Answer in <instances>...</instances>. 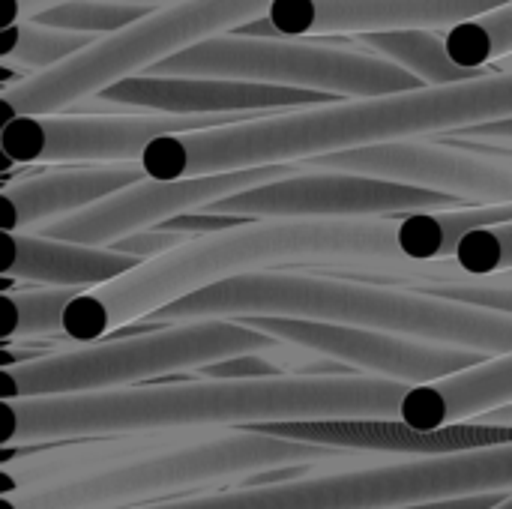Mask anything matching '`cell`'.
I'll list each match as a JSON object with an SVG mask.
<instances>
[{
	"label": "cell",
	"instance_id": "d6986e66",
	"mask_svg": "<svg viewBox=\"0 0 512 509\" xmlns=\"http://www.w3.org/2000/svg\"><path fill=\"white\" fill-rule=\"evenodd\" d=\"M3 240H6L3 273L12 279L42 282L51 288L93 291V288L123 279L126 273L144 264L114 249L66 243V240H54L45 234H6Z\"/></svg>",
	"mask_w": 512,
	"mask_h": 509
},
{
	"label": "cell",
	"instance_id": "d6a6232c",
	"mask_svg": "<svg viewBox=\"0 0 512 509\" xmlns=\"http://www.w3.org/2000/svg\"><path fill=\"white\" fill-rule=\"evenodd\" d=\"M492 509H512V495H507V498H504V501H501L498 507H492Z\"/></svg>",
	"mask_w": 512,
	"mask_h": 509
},
{
	"label": "cell",
	"instance_id": "3957f363",
	"mask_svg": "<svg viewBox=\"0 0 512 509\" xmlns=\"http://www.w3.org/2000/svg\"><path fill=\"white\" fill-rule=\"evenodd\" d=\"M501 120H512V69H483L444 87L378 99H336L204 132L165 135L147 147L141 168L150 180H189L264 165H297L327 153L468 132Z\"/></svg>",
	"mask_w": 512,
	"mask_h": 509
},
{
	"label": "cell",
	"instance_id": "cb8c5ba5",
	"mask_svg": "<svg viewBox=\"0 0 512 509\" xmlns=\"http://www.w3.org/2000/svg\"><path fill=\"white\" fill-rule=\"evenodd\" d=\"M450 57L471 72L512 54V3L444 33Z\"/></svg>",
	"mask_w": 512,
	"mask_h": 509
},
{
	"label": "cell",
	"instance_id": "30bf717a",
	"mask_svg": "<svg viewBox=\"0 0 512 509\" xmlns=\"http://www.w3.org/2000/svg\"><path fill=\"white\" fill-rule=\"evenodd\" d=\"M255 120L252 114L180 117V114H45L15 117L0 129V150L9 162H141L147 147L165 135L204 132Z\"/></svg>",
	"mask_w": 512,
	"mask_h": 509
},
{
	"label": "cell",
	"instance_id": "5bb4252c",
	"mask_svg": "<svg viewBox=\"0 0 512 509\" xmlns=\"http://www.w3.org/2000/svg\"><path fill=\"white\" fill-rule=\"evenodd\" d=\"M312 171H342L405 183L462 201L512 204V162L429 141H390L303 162Z\"/></svg>",
	"mask_w": 512,
	"mask_h": 509
},
{
	"label": "cell",
	"instance_id": "f546056e",
	"mask_svg": "<svg viewBox=\"0 0 512 509\" xmlns=\"http://www.w3.org/2000/svg\"><path fill=\"white\" fill-rule=\"evenodd\" d=\"M512 492H498V495H474V498H453V501H435V504H417V507H396V509H492L498 507Z\"/></svg>",
	"mask_w": 512,
	"mask_h": 509
},
{
	"label": "cell",
	"instance_id": "277c9868",
	"mask_svg": "<svg viewBox=\"0 0 512 509\" xmlns=\"http://www.w3.org/2000/svg\"><path fill=\"white\" fill-rule=\"evenodd\" d=\"M159 318L177 324L213 318H300L477 351L483 357L512 354L510 315L438 300L411 288L300 270H258L216 282L174 300Z\"/></svg>",
	"mask_w": 512,
	"mask_h": 509
},
{
	"label": "cell",
	"instance_id": "8fae6325",
	"mask_svg": "<svg viewBox=\"0 0 512 509\" xmlns=\"http://www.w3.org/2000/svg\"><path fill=\"white\" fill-rule=\"evenodd\" d=\"M462 198L360 177L342 171H300L294 177L264 183L222 201L198 213L237 216L246 222H270V219H381V216H408V213H438L459 210Z\"/></svg>",
	"mask_w": 512,
	"mask_h": 509
},
{
	"label": "cell",
	"instance_id": "9c48e42d",
	"mask_svg": "<svg viewBox=\"0 0 512 509\" xmlns=\"http://www.w3.org/2000/svg\"><path fill=\"white\" fill-rule=\"evenodd\" d=\"M147 75L255 81V84L297 87V90H315V93L348 96V99H378V96L426 87L420 78H414L411 72H405L402 66L369 48L360 51L345 45L288 39V36L258 39L240 33H222L204 39L162 60Z\"/></svg>",
	"mask_w": 512,
	"mask_h": 509
},
{
	"label": "cell",
	"instance_id": "ac0fdd59",
	"mask_svg": "<svg viewBox=\"0 0 512 509\" xmlns=\"http://www.w3.org/2000/svg\"><path fill=\"white\" fill-rule=\"evenodd\" d=\"M141 180H147L141 162H120V165L48 171L9 183L3 189V231L27 234L36 225L39 228L54 225Z\"/></svg>",
	"mask_w": 512,
	"mask_h": 509
},
{
	"label": "cell",
	"instance_id": "8992f818",
	"mask_svg": "<svg viewBox=\"0 0 512 509\" xmlns=\"http://www.w3.org/2000/svg\"><path fill=\"white\" fill-rule=\"evenodd\" d=\"M279 339L243 321H186L135 339L96 342L27 363H3V399H45L126 390L129 384L204 369L243 354H267Z\"/></svg>",
	"mask_w": 512,
	"mask_h": 509
},
{
	"label": "cell",
	"instance_id": "4316f807",
	"mask_svg": "<svg viewBox=\"0 0 512 509\" xmlns=\"http://www.w3.org/2000/svg\"><path fill=\"white\" fill-rule=\"evenodd\" d=\"M186 243H192V237L153 228V231L129 234V237L117 240V243L108 246V249H114V252H120V255H132V258H138V261H156V258H162V255H168V252L186 246Z\"/></svg>",
	"mask_w": 512,
	"mask_h": 509
},
{
	"label": "cell",
	"instance_id": "4dcf8cb0",
	"mask_svg": "<svg viewBox=\"0 0 512 509\" xmlns=\"http://www.w3.org/2000/svg\"><path fill=\"white\" fill-rule=\"evenodd\" d=\"M468 138H489V141H512V120H501V123H486L477 129L465 132Z\"/></svg>",
	"mask_w": 512,
	"mask_h": 509
},
{
	"label": "cell",
	"instance_id": "484cf974",
	"mask_svg": "<svg viewBox=\"0 0 512 509\" xmlns=\"http://www.w3.org/2000/svg\"><path fill=\"white\" fill-rule=\"evenodd\" d=\"M456 267L477 279L512 273V225L468 234L456 249Z\"/></svg>",
	"mask_w": 512,
	"mask_h": 509
},
{
	"label": "cell",
	"instance_id": "d4e9b609",
	"mask_svg": "<svg viewBox=\"0 0 512 509\" xmlns=\"http://www.w3.org/2000/svg\"><path fill=\"white\" fill-rule=\"evenodd\" d=\"M153 9L138 6V3H123V0H69L54 9L39 12L33 21L57 30H72V33H87V36H108L117 33L141 18H147Z\"/></svg>",
	"mask_w": 512,
	"mask_h": 509
},
{
	"label": "cell",
	"instance_id": "ffe728a7",
	"mask_svg": "<svg viewBox=\"0 0 512 509\" xmlns=\"http://www.w3.org/2000/svg\"><path fill=\"white\" fill-rule=\"evenodd\" d=\"M363 45L387 60H393L396 66H402L405 72H411L414 78H420L426 87H444V84H456L465 78H474L480 72L462 69L450 51L444 36H435V30H393V33H369L363 36Z\"/></svg>",
	"mask_w": 512,
	"mask_h": 509
},
{
	"label": "cell",
	"instance_id": "9a60e30c",
	"mask_svg": "<svg viewBox=\"0 0 512 509\" xmlns=\"http://www.w3.org/2000/svg\"><path fill=\"white\" fill-rule=\"evenodd\" d=\"M512 0H270L267 21L276 36L330 33H393V30H453Z\"/></svg>",
	"mask_w": 512,
	"mask_h": 509
},
{
	"label": "cell",
	"instance_id": "6da1fadb",
	"mask_svg": "<svg viewBox=\"0 0 512 509\" xmlns=\"http://www.w3.org/2000/svg\"><path fill=\"white\" fill-rule=\"evenodd\" d=\"M408 384L372 375H276L258 381H186L81 396L3 399V447L66 438L135 435L198 426L294 420H390Z\"/></svg>",
	"mask_w": 512,
	"mask_h": 509
},
{
	"label": "cell",
	"instance_id": "836d02e7",
	"mask_svg": "<svg viewBox=\"0 0 512 509\" xmlns=\"http://www.w3.org/2000/svg\"><path fill=\"white\" fill-rule=\"evenodd\" d=\"M507 276H512V273H507Z\"/></svg>",
	"mask_w": 512,
	"mask_h": 509
},
{
	"label": "cell",
	"instance_id": "83f0119b",
	"mask_svg": "<svg viewBox=\"0 0 512 509\" xmlns=\"http://www.w3.org/2000/svg\"><path fill=\"white\" fill-rule=\"evenodd\" d=\"M204 378H213V381H258V378H276V375H285L276 363H267L264 354H243V357H231V360H222V363H213V366H204L198 369Z\"/></svg>",
	"mask_w": 512,
	"mask_h": 509
},
{
	"label": "cell",
	"instance_id": "2e32d148",
	"mask_svg": "<svg viewBox=\"0 0 512 509\" xmlns=\"http://www.w3.org/2000/svg\"><path fill=\"white\" fill-rule=\"evenodd\" d=\"M246 432L300 441L327 450H357V453H390V456H468L483 450H498L512 444V426L492 423H459L444 429H414L399 417L390 420H294V423H261Z\"/></svg>",
	"mask_w": 512,
	"mask_h": 509
},
{
	"label": "cell",
	"instance_id": "e0dca14e",
	"mask_svg": "<svg viewBox=\"0 0 512 509\" xmlns=\"http://www.w3.org/2000/svg\"><path fill=\"white\" fill-rule=\"evenodd\" d=\"M108 105L144 108L153 114H180V117H216V114H270L279 108L300 111L315 105H330L333 96L297 87L255 84V81H228V78H162L138 75L126 78L105 93Z\"/></svg>",
	"mask_w": 512,
	"mask_h": 509
},
{
	"label": "cell",
	"instance_id": "52a82bcc",
	"mask_svg": "<svg viewBox=\"0 0 512 509\" xmlns=\"http://www.w3.org/2000/svg\"><path fill=\"white\" fill-rule=\"evenodd\" d=\"M498 492H512V444L468 456L372 465L135 509H396Z\"/></svg>",
	"mask_w": 512,
	"mask_h": 509
},
{
	"label": "cell",
	"instance_id": "7402d4cb",
	"mask_svg": "<svg viewBox=\"0 0 512 509\" xmlns=\"http://www.w3.org/2000/svg\"><path fill=\"white\" fill-rule=\"evenodd\" d=\"M99 36H87V33H72V30H57V27H45L36 21H21L12 27H3L0 33V60L3 63H15V66H27L36 72H48L60 63H66L69 57L81 54L84 48H90Z\"/></svg>",
	"mask_w": 512,
	"mask_h": 509
},
{
	"label": "cell",
	"instance_id": "44dd1931",
	"mask_svg": "<svg viewBox=\"0 0 512 509\" xmlns=\"http://www.w3.org/2000/svg\"><path fill=\"white\" fill-rule=\"evenodd\" d=\"M360 282L411 288V291H420V294H429L438 300H450V303H462V306H474V309H489V312L512 318V276H507V273L477 279V276L462 273L459 267H450L432 279H426V276H408V279L381 276V279H360Z\"/></svg>",
	"mask_w": 512,
	"mask_h": 509
},
{
	"label": "cell",
	"instance_id": "7a4b0ae2",
	"mask_svg": "<svg viewBox=\"0 0 512 509\" xmlns=\"http://www.w3.org/2000/svg\"><path fill=\"white\" fill-rule=\"evenodd\" d=\"M399 219H270L198 237L156 261H144L111 285L75 297L63 318V336L93 345L111 330L150 318L201 288L276 267H336L345 279L438 276L444 267L402 255Z\"/></svg>",
	"mask_w": 512,
	"mask_h": 509
},
{
	"label": "cell",
	"instance_id": "5b68a950",
	"mask_svg": "<svg viewBox=\"0 0 512 509\" xmlns=\"http://www.w3.org/2000/svg\"><path fill=\"white\" fill-rule=\"evenodd\" d=\"M270 0H180L153 9L147 18L99 36L66 63L3 87V123L15 117L57 114L108 87L147 75L162 60L222 33L267 18Z\"/></svg>",
	"mask_w": 512,
	"mask_h": 509
},
{
	"label": "cell",
	"instance_id": "4fadbf2b",
	"mask_svg": "<svg viewBox=\"0 0 512 509\" xmlns=\"http://www.w3.org/2000/svg\"><path fill=\"white\" fill-rule=\"evenodd\" d=\"M240 321L285 345L321 354L363 375L399 381L408 387L435 384L492 360L477 351L444 348V345H429L417 339H402V336L342 327V324H321V321H300V318H240Z\"/></svg>",
	"mask_w": 512,
	"mask_h": 509
},
{
	"label": "cell",
	"instance_id": "603a6c76",
	"mask_svg": "<svg viewBox=\"0 0 512 509\" xmlns=\"http://www.w3.org/2000/svg\"><path fill=\"white\" fill-rule=\"evenodd\" d=\"M84 291L45 288V291H3V327L0 336L33 339V336H63V318L75 297Z\"/></svg>",
	"mask_w": 512,
	"mask_h": 509
},
{
	"label": "cell",
	"instance_id": "f1b7e54d",
	"mask_svg": "<svg viewBox=\"0 0 512 509\" xmlns=\"http://www.w3.org/2000/svg\"><path fill=\"white\" fill-rule=\"evenodd\" d=\"M60 3H69V0H3V27H12V24H21V21H33L39 12L45 9H54Z\"/></svg>",
	"mask_w": 512,
	"mask_h": 509
},
{
	"label": "cell",
	"instance_id": "1f68e13d",
	"mask_svg": "<svg viewBox=\"0 0 512 509\" xmlns=\"http://www.w3.org/2000/svg\"><path fill=\"white\" fill-rule=\"evenodd\" d=\"M123 3H138V6H147V9H162V6H174L180 0H123Z\"/></svg>",
	"mask_w": 512,
	"mask_h": 509
},
{
	"label": "cell",
	"instance_id": "ba28073f",
	"mask_svg": "<svg viewBox=\"0 0 512 509\" xmlns=\"http://www.w3.org/2000/svg\"><path fill=\"white\" fill-rule=\"evenodd\" d=\"M330 453L327 447H312L300 441L270 438L258 432L225 435L189 447H177L171 453H159L150 459H135L108 471L72 477L54 486L30 489V492H3V509H129L132 504H147L153 498H165L174 492H186L195 486L255 477L276 468H300L309 462H321Z\"/></svg>",
	"mask_w": 512,
	"mask_h": 509
},
{
	"label": "cell",
	"instance_id": "7c38bea8",
	"mask_svg": "<svg viewBox=\"0 0 512 509\" xmlns=\"http://www.w3.org/2000/svg\"><path fill=\"white\" fill-rule=\"evenodd\" d=\"M303 165H264V168H243V171H225V174H207V177H189V180H141L117 195L72 213L54 225H45L42 234L66 243L81 246H99L108 249L117 240L141 231H153V225H165L171 219L198 213L210 207L213 201H222L228 195L276 183L285 177L300 174Z\"/></svg>",
	"mask_w": 512,
	"mask_h": 509
}]
</instances>
